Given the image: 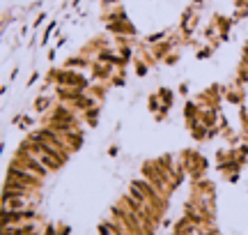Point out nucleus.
<instances>
[{"instance_id":"3","label":"nucleus","mask_w":248,"mask_h":235,"mask_svg":"<svg viewBox=\"0 0 248 235\" xmlns=\"http://www.w3.org/2000/svg\"><path fill=\"white\" fill-rule=\"evenodd\" d=\"M2 208L26 210V208H32V203H28V199H5V201H2Z\"/></svg>"},{"instance_id":"2","label":"nucleus","mask_w":248,"mask_h":235,"mask_svg":"<svg viewBox=\"0 0 248 235\" xmlns=\"http://www.w3.org/2000/svg\"><path fill=\"white\" fill-rule=\"evenodd\" d=\"M30 219H35V210L26 208V210H9L2 208V226H12V224H26Z\"/></svg>"},{"instance_id":"1","label":"nucleus","mask_w":248,"mask_h":235,"mask_svg":"<svg viewBox=\"0 0 248 235\" xmlns=\"http://www.w3.org/2000/svg\"><path fill=\"white\" fill-rule=\"evenodd\" d=\"M7 178H9V180L23 182V185L32 187V189H39V187H42V180H44V178H39V175H35V173L26 171V168H18V166H12V164H9Z\"/></svg>"},{"instance_id":"4","label":"nucleus","mask_w":248,"mask_h":235,"mask_svg":"<svg viewBox=\"0 0 248 235\" xmlns=\"http://www.w3.org/2000/svg\"><path fill=\"white\" fill-rule=\"evenodd\" d=\"M35 109L42 111V113H44L46 109H51V97H39V100L35 101Z\"/></svg>"}]
</instances>
